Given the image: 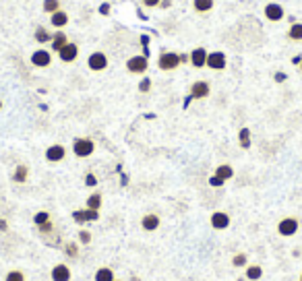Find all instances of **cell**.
<instances>
[{
    "instance_id": "42",
    "label": "cell",
    "mask_w": 302,
    "mask_h": 281,
    "mask_svg": "<svg viewBox=\"0 0 302 281\" xmlns=\"http://www.w3.org/2000/svg\"><path fill=\"white\" fill-rule=\"evenodd\" d=\"M172 7V0H162L160 3V9H170Z\"/></svg>"
},
{
    "instance_id": "21",
    "label": "cell",
    "mask_w": 302,
    "mask_h": 281,
    "mask_svg": "<svg viewBox=\"0 0 302 281\" xmlns=\"http://www.w3.org/2000/svg\"><path fill=\"white\" fill-rule=\"evenodd\" d=\"M215 176L222 178L224 182H228L230 178H234V167H232V165H228V163H222V165L215 167Z\"/></svg>"
},
{
    "instance_id": "12",
    "label": "cell",
    "mask_w": 302,
    "mask_h": 281,
    "mask_svg": "<svg viewBox=\"0 0 302 281\" xmlns=\"http://www.w3.org/2000/svg\"><path fill=\"white\" fill-rule=\"evenodd\" d=\"M209 93H211V87H209L207 81H195L190 85V97L192 99H205V97H209Z\"/></svg>"
},
{
    "instance_id": "38",
    "label": "cell",
    "mask_w": 302,
    "mask_h": 281,
    "mask_svg": "<svg viewBox=\"0 0 302 281\" xmlns=\"http://www.w3.org/2000/svg\"><path fill=\"white\" fill-rule=\"evenodd\" d=\"M141 3H143V7H147V9H156V7H160L162 0H141Z\"/></svg>"
},
{
    "instance_id": "7",
    "label": "cell",
    "mask_w": 302,
    "mask_h": 281,
    "mask_svg": "<svg viewBox=\"0 0 302 281\" xmlns=\"http://www.w3.org/2000/svg\"><path fill=\"white\" fill-rule=\"evenodd\" d=\"M263 13H265V19L271 21V23H279V21L284 19V15H286L284 7L279 5V3H267Z\"/></svg>"
},
{
    "instance_id": "27",
    "label": "cell",
    "mask_w": 302,
    "mask_h": 281,
    "mask_svg": "<svg viewBox=\"0 0 302 281\" xmlns=\"http://www.w3.org/2000/svg\"><path fill=\"white\" fill-rule=\"evenodd\" d=\"M288 37L292 41H302V23H292L288 29Z\"/></svg>"
},
{
    "instance_id": "48",
    "label": "cell",
    "mask_w": 302,
    "mask_h": 281,
    "mask_svg": "<svg viewBox=\"0 0 302 281\" xmlns=\"http://www.w3.org/2000/svg\"><path fill=\"white\" fill-rule=\"evenodd\" d=\"M114 281H120V279H114Z\"/></svg>"
},
{
    "instance_id": "40",
    "label": "cell",
    "mask_w": 302,
    "mask_h": 281,
    "mask_svg": "<svg viewBox=\"0 0 302 281\" xmlns=\"http://www.w3.org/2000/svg\"><path fill=\"white\" fill-rule=\"evenodd\" d=\"M99 15H110V5L104 3V5L99 7Z\"/></svg>"
},
{
    "instance_id": "29",
    "label": "cell",
    "mask_w": 302,
    "mask_h": 281,
    "mask_svg": "<svg viewBox=\"0 0 302 281\" xmlns=\"http://www.w3.org/2000/svg\"><path fill=\"white\" fill-rule=\"evenodd\" d=\"M44 11H46L48 15L60 11V0H44Z\"/></svg>"
},
{
    "instance_id": "23",
    "label": "cell",
    "mask_w": 302,
    "mask_h": 281,
    "mask_svg": "<svg viewBox=\"0 0 302 281\" xmlns=\"http://www.w3.org/2000/svg\"><path fill=\"white\" fill-rule=\"evenodd\" d=\"M33 37H35V41L37 44H50L52 41V33L46 29V27H35V33H33Z\"/></svg>"
},
{
    "instance_id": "49",
    "label": "cell",
    "mask_w": 302,
    "mask_h": 281,
    "mask_svg": "<svg viewBox=\"0 0 302 281\" xmlns=\"http://www.w3.org/2000/svg\"><path fill=\"white\" fill-rule=\"evenodd\" d=\"M0 105H3V103H0Z\"/></svg>"
},
{
    "instance_id": "34",
    "label": "cell",
    "mask_w": 302,
    "mask_h": 281,
    "mask_svg": "<svg viewBox=\"0 0 302 281\" xmlns=\"http://www.w3.org/2000/svg\"><path fill=\"white\" fill-rule=\"evenodd\" d=\"M64 252H67L71 258H77V254H79V246H77V244H69V246H64Z\"/></svg>"
},
{
    "instance_id": "11",
    "label": "cell",
    "mask_w": 302,
    "mask_h": 281,
    "mask_svg": "<svg viewBox=\"0 0 302 281\" xmlns=\"http://www.w3.org/2000/svg\"><path fill=\"white\" fill-rule=\"evenodd\" d=\"M209 221H211V228L213 230H228L230 228V215L228 213H224V211H215V213H211V217H209Z\"/></svg>"
},
{
    "instance_id": "37",
    "label": "cell",
    "mask_w": 302,
    "mask_h": 281,
    "mask_svg": "<svg viewBox=\"0 0 302 281\" xmlns=\"http://www.w3.org/2000/svg\"><path fill=\"white\" fill-rule=\"evenodd\" d=\"M209 184H211V186H213V188H220V186H224V184H226V182H224V180H222V178H218V176H215V174H213V176H211V178H209Z\"/></svg>"
},
{
    "instance_id": "5",
    "label": "cell",
    "mask_w": 302,
    "mask_h": 281,
    "mask_svg": "<svg viewBox=\"0 0 302 281\" xmlns=\"http://www.w3.org/2000/svg\"><path fill=\"white\" fill-rule=\"evenodd\" d=\"M31 64L35 69H48L52 64V52L46 50V48H39L31 54Z\"/></svg>"
},
{
    "instance_id": "20",
    "label": "cell",
    "mask_w": 302,
    "mask_h": 281,
    "mask_svg": "<svg viewBox=\"0 0 302 281\" xmlns=\"http://www.w3.org/2000/svg\"><path fill=\"white\" fill-rule=\"evenodd\" d=\"M244 277H246L248 281H259V279L263 277V267H261V265H246Z\"/></svg>"
},
{
    "instance_id": "16",
    "label": "cell",
    "mask_w": 302,
    "mask_h": 281,
    "mask_svg": "<svg viewBox=\"0 0 302 281\" xmlns=\"http://www.w3.org/2000/svg\"><path fill=\"white\" fill-rule=\"evenodd\" d=\"M160 215H156V213H147V215H143L141 217V228L145 230V232H156L158 228H160Z\"/></svg>"
},
{
    "instance_id": "24",
    "label": "cell",
    "mask_w": 302,
    "mask_h": 281,
    "mask_svg": "<svg viewBox=\"0 0 302 281\" xmlns=\"http://www.w3.org/2000/svg\"><path fill=\"white\" fill-rule=\"evenodd\" d=\"M213 0H192V7H195L197 13H209L213 9Z\"/></svg>"
},
{
    "instance_id": "14",
    "label": "cell",
    "mask_w": 302,
    "mask_h": 281,
    "mask_svg": "<svg viewBox=\"0 0 302 281\" xmlns=\"http://www.w3.org/2000/svg\"><path fill=\"white\" fill-rule=\"evenodd\" d=\"M50 277H52V281H71V269H69V265H64V263L54 265Z\"/></svg>"
},
{
    "instance_id": "4",
    "label": "cell",
    "mask_w": 302,
    "mask_h": 281,
    "mask_svg": "<svg viewBox=\"0 0 302 281\" xmlns=\"http://www.w3.org/2000/svg\"><path fill=\"white\" fill-rule=\"evenodd\" d=\"M300 230V221L296 217H284L282 221L277 223V234L279 236H284V238H292L296 236Z\"/></svg>"
},
{
    "instance_id": "6",
    "label": "cell",
    "mask_w": 302,
    "mask_h": 281,
    "mask_svg": "<svg viewBox=\"0 0 302 281\" xmlns=\"http://www.w3.org/2000/svg\"><path fill=\"white\" fill-rule=\"evenodd\" d=\"M87 67H89V71H93V73L106 71V69H108V56H106L104 52H91L89 58H87Z\"/></svg>"
},
{
    "instance_id": "41",
    "label": "cell",
    "mask_w": 302,
    "mask_h": 281,
    "mask_svg": "<svg viewBox=\"0 0 302 281\" xmlns=\"http://www.w3.org/2000/svg\"><path fill=\"white\" fill-rule=\"evenodd\" d=\"M0 232H9V221L0 217Z\"/></svg>"
},
{
    "instance_id": "17",
    "label": "cell",
    "mask_w": 302,
    "mask_h": 281,
    "mask_svg": "<svg viewBox=\"0 0 302 281\" xmlns=\"http://www.w3.org/2000/svg\"><path fill=\"white\" fill-rule=\"evenodd\" d=\"M50 23H52V27H56V29L67 27V25H69V13H64L62 9L56 11V13H52V15H50Z\"/></svg>"
},
{
    "instance_id": "30",
    "label": "cell",
    "mask_w": 302,
    "mask_h": 281,
    "mask_svg": "<svg viewBox=\"0 0 302 281\" xmlns=\"http://www.w3.org/2000/svg\"><path fill=\"white\" fill-rule=\"evenodd\" d=\"M246 261H248V258H246L244 252H238V254H234V256H232V265H234V267H238V269H240V267H246Z\"/></svg>"
},
{
    "instance_id": "33",
    "label": "cell",
    "mask_w": 302,
    "mask_h": 281,
    "mask_svg": "<svg viewBox=\"0 0 302 281\" xmlns=\"http://www.w3.org/2000/svg\"><path fill=\"white\" fill-rule=\"evenodd\" d=\"M139 91H141V93H149V91H151V79H149V77H143V79H141Z\"/></svg>"
},
{
    "instance_id": "1",
    "label": "cell",
    "mask_w": 302,
    "mask_h": 281,
    "mask_svg": "<svg viewBox=\"0 0 302 281\" xmlns=\"http://www.w3.org/2000/svg\"><path fill=\"white\" fill-rule=\"evenodd\" d=\"M93 151H95V143L91 141V139H85V137H79V139H75L73 141V153L77 155V157H89V155H93Z\"/></svg>"
},
{
    "instance_id": "8",
    "label": "cell",
    "mask_w": 302,
    "mask_h": 281,
    "mask_svg": "<svg viewBox=\"0 0 302 281\" xmlns=\"http://www.w3.org/2000/svg\"><path fill=\"white\" fill-rule=\"evenodd\" d=\"M228 64V58L224 52H209L207 54V64L205 67L211 69V71H224Z\"/></svg>"
},
{
    "instance_id": "18",
    "label": "cell",
    "mask_w": 302,
    "mask_h": 281,
    "mask_svg": "<svg viewBox=\"0 0 302 281\" xmlns=\"http://www.w3.org/2000/svg\"><path fill=\"white\" fill-rule=\"evenodd\" d=\"M50 44H52V52L58 54L64 46L69 44V35L64 33V31H56V33H52V41H50Z\"/></svg>"
},
{
    "instance_id": "25",
    "label": "cell",
    "mask_w": 302,
    "mask_h": 281,
    "mask_svg": "<svg viewBox=\"0 0 302 281\" xmlns=\"http://www.w3.org/2000/svg\"><path fill=\"white\" fill-rule=\"evenodd\" d=\"M85 207L93 209V211H99V209H102V194H99V192L89 194V199H87V203H85Z\"/></svg>"
},
{
    "instance_id": "9",
    "label": "cell",
    "mask_w": 302,
    "mask_h": 281,
    "mask_svg": "<svg viewBox=\"0 0 302 281\" xmlns=\"http://www.w3.org/2000/svg\"><path fill=\"white\" fill-rule=\"evenodd\" d=\"M73 219L79 226L89 223V221H97L99 219V211H93V209H77V211H73Z\"/></svg>"
},
{
    "instance_id": "46",
    "label": "cell",
    "mask_w": 302,
    "mask_h": 281,
    "mask_svg": "<svg viewBox=\"0 0 302 281\" xmlns=\"http://www.w3.org/2000/svg\"><path fill=\"white\" fill-rule=\"evenodd\" d=\"M300 71H302V62H300Z\"/></svg>"
},
{
    "instance_id": "47",
    "label": "cell",
    "mask_w": 302,
    "mask_h": 281,
    "mask_svg": "<svg viewBox=\"0 0 302 281\" xmlns=\"http://www.w3.org/2000/svg\"><path fill=\"white\" fill-rule=\"evenodd\" d=\"M300 281H302V273H300Z\"/></svg>"
},
{
    "instance_id": "19",
    "label": "cell",
    "mask_w": 302,
    "mask_h": 281,
    "mask_svg": "<svg viewBox=\"0 0 302 281\" xmlns=\"http://www.w3.org/2000/svg\"><path fill=\"white\" fill-rule=\"evenodd\" d=\"M27 178H29V167L23 165V163L17 165L15 172H13V182H17V184H25Z\"/></svg>"
},
{
    "instance_id": "15",
    "label": "cell",
    "mask_w": 302,
    "mask_h": 281,
    "mask_svg": "<svg viewBox=\"0 0 302 281\" xmlns=\"http://www.w3.org/2000/svg\"><path fill=\"white\" fill-rule=\"evenodd\" d=\"M207 50L205 48H195L190 52V64L195 69H205V64H207Z\"/></svg>"
},
{
    "instance_id": "2",
    "label": "cell",
    "mask_w": 302,
    "mask_h": 281,
    "mask_svg": "<svg viewBox=\"0 0 302 281\" xmlns=\"http://www.w3.org/2000/svg\"><path fill=\"white\" fill-rule=\"evenodd\" d=\"M149 69V60L147 56L143 54H137V56H131L126 60V71L131 73V75H145Z\"/></svg>"
},
{
    "instance_id": "45",
    "label": "cell",
    "mask_w": 302,
    "mask_h": 281,
    "mask_svg": "<svg viewBox=\"0 0 302 281\" xmlns=\"http://www.w3.org/2000/svg\"><path fill=\"white\" fill-rule=\"evenodd\" d=\"M133 281H141V279H139V277H133Z\"/></svg>"
},
{
    "instance_id": "36",
    "label": "cell",
    "mask_w": 302,
    "mask_h": 281,
    "mask_svg": "<svg viewBox=\"0 0 302 281\" xmlns=\"http://www.w3.org/2000/svg\"><path fill=\"white\" fill-rule=\"evenodd\" d=\"M85 186H89V188L97 186V178H95V174H87V176H85Z\"/></svg>"
},
{
    "instance_id": "39",
    "label": "cell",
    "mask_w": 302,
    "mask_h": 281,
    "mask_svg": "<svg viewBox=\"0 0 302 281\" xmlns=\"http://www.w3.org/2000/svg\"><path fill=\"white\" fill-rule=\"evenodd\" d=\"M286 79H288V75H286V73H282V71H277V73L273 75V81H275V83H284Z\"/></svg>"
},
{
    "instance_id": "32",
    "label": "cell",
    "mask_w": 302,
    "mask_h": 281,
    "mask_svg": "<svg viewBox=\"0 0 302 281\" xmlns=\"http://www.w3.org/2000/svg\"><path fill=\"white\" fill-rule=\"evenodd\" d=\"M77 238H79V244H91V232L89 230H81Z\"/></svg>"
},
{
    "instance_id": "10",
    "label": "cell",
    "mask_w": 302,
    "mask_h": 281,
    "mask_svg": "<svg viewBox=\"0 0 302 281\" xmlns=\"http://www.w3.org/2000/svg\"><path fill=\"white\" fill-rule=\"evenodd\" d=\"M64 157H67V147L64 145L56 143L46 149V161H50V163H60V161H64Z\"/></svg>"
},
{
    "instance_id": "13",
    "label": "cell",
    "mask_w": 302,
    "mask_h": 281,
    "mask_svg": "<svg viewBox=\"0 0 302 281\" xmlns=\"http://www.w3.org/2000/svg\"><path fill=\"white\" fill-rule=\"evenodd\" d=\"M77 56H79V46H77V44H73V41H69V44L58 52V58H60L64 64L75 62V60H77Z\"/></svg>"
},
{
    "instance_id": "31",
    "label": "cell",
    "mask_w": 302,
    "mask_h": 281,
    "mask_svg": "<svg viewBox=\"0 0 302 281\" xmlns=\"http://www.w3.org/2000/svg\"><path fill=\"white\" fill-rule=\"evenodd\" d=\"M5 281H25V275H23V271H9L7 273V277H5Z\"/></svg>"
},
{
    "instance_id": "26",
    "label": "cell",
    "mask_w": 302,
    "mask_h": 281,
    "mask_svg": "<svg viewBox=\"0 0 302 281\" xmlns=\"http://www.w3.org/2000/svg\"><path fill=\"white\" fill-rule=\"evenodd\" d=\"M238 143L242 149H250V128H240V133H238Z\"/></svg>"
},
{
    "instance_id": "3",
    "label": "cell",
    "mask_w": 302,
    "mask_h": 281,
    "mask_svg": "<svg viewBox=\"0 0 302 281\" xmlns=\"http://www.w3.org/2000/svg\"><path fill=\"white\" fill-rule=\"evenodd\" d=\"M180 67V54L176 52H162L158 58V69L160 71H176Z\"/></svg>"
},
{
    "instance_id": "43",
    "label": "cell",
    "mask_w": 302,
    "mask_h": 281,
    "mask_svg": "<svg viewBox=\"0 0 302 281\" xmlns=\"http://www.w3.org/2000/svg\"><path fill=\"white\" fill-rule=\"evenodd\" d=\"M190 62V54H180V64H186Z\"/></svg>"
},
{
    "instance_id": "22",
    "label": "cell",
    "mask_w": 302,
    "mask_h": 281,
    "mask_svg": "<svg viewBox=\"0 0 302 281\" xmlns=\"http://www.w3.org/2000/svg\"><path fill=\"white\" fill-rule=\"evenodd\" d=\"M93 279H95V281H114L116 275H114V271H112L110 267H99V269L95 271Z\"/></svg>"
},
{
    "instance_id": "44",
    "label": "cell",
    "mask_w": 302,
    "mask_h": 281,
    "mask_svg": "<svg viewBox=\"0 0 302 281\" xmlns=\"http://www.w3.org/2000/svg\"><path fill=\"white\" fill-rule=\"evenodd\" d=\"M300 62H302V56H294L292 58V64H300Z\"/></svg>"
},
{
    "instance_id": "28",
    "label": "cell",
    "mask_w": 302,
    "mask_h": 281,
    "mask_svg": "<svg viewBox=\"0 0 302 281\" xmlns=\"http://www.w3.org/2000/svg\"><path fill=\"white\" fill-rule=\"evenodd\" d=\"M48 221H50V213H48V211H37V213L33 215V223H35V228L44 226V223H48Z\"/></svg>"
},
{
    "instance_id": "35",
    "label": "cell",
    "mask_w": 302,
    "mask_h": 281,
    "mask_svg": "<svg viewBox=\"0 0 302 281\" xmlns=\"http://www.w3.org/2000/svg\"><path fill=\"white\" fill-rule=\"evenodd\" d=\"M37 230H39V234H41V236H46V234H50V232H54V223H52V219H50L48 223H44V226H39Z\"/></svg>"
}]
</instances>
